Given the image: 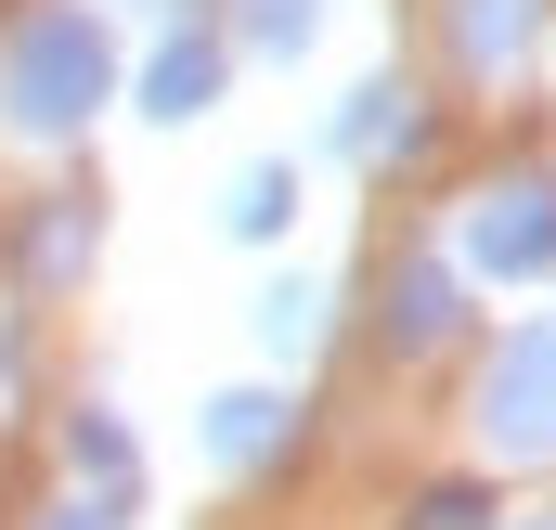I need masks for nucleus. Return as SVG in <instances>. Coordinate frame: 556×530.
I'll list each match as a JSON object with an SVG mask.
<instances>
[{"mask_svg": "<svg viewBox=\"0 0 556 530\" xmlns=\"http://www.w3.org/2000/svg\"><path fill=\"white\" fill-rule=\"evenodd\" d=\"M273 440H285V401H220V427H207L220 466H247V453H273Z\"/></svg>", "mask_w": 556, "mask_h": 530, "instance_id": "4", "label": "nucleus"}, {"mask_svg": "<svg viewBox=\"0 0 556 530\" xmlns=\"http://www.w3.org/2000/svg\"><path fill=\"white\" fill-rule=\"evenodd\" d=\"M544 247H556V194H505V207L479 220V260L492 272H531Z\"/></svg>", "mask_w": 556, "mask_h": 530, "instance_id": "3", "label": "nucleus"}, {"mask_svg": "<svg viewBox=\"0 0 556 530\" xmlns=\"http://www.w3.org/2000/svg\"><path fill=\"white\" fill-rule=\"evenodd\" d=\"M91 91H104V39H91L78 13H39V26L13 39V65H0L13 130H78V117H91Z\"/></svg>", "mask_w": 556, "mask_h": 530, "instance_id": "1", "label": "nucleus"}, {"mask_svg": "<svg viewBox=\"0 0 556 530\" xmlns=\"http://www.w3.org/2000/svg\"><path fill=\"white\" fill-rule=\"evenodd\" d=\"M492 427H505L518 453H544V440H556V324L505 350V376H492Z\"/></svg>", "mask_w": 556, "mask_h": 530, "instance_id": "2", "label": "nucleus"}, {"mask_svg": "<svg viewBox=\"0 0 556 530\" xmlns=\"http://www.w3.org/2000/svg\"><path fill=\"white\" fill-rule=\"evenodd\" d=\"M285 220V168H247V181H233V234H273Z\"/></svg>", "mask_w": 556, "mask_h": 530, "instance_id": "6", "label": "nucleus"}, {"mask_svg": "<svg viewBox=\"0 0 556 530\" xmlns=\"http://www.w3.org/2000/svg\"><path fill=\"white\" fill-rule=\"evenodd\" d=\"M194 104H207V52L168 39V52H155V117H194Z\"/></svg>", "mask_w": 556, "mask_h": 530, "instance_id": "5", "label": "nucleus"}]
</instances>
